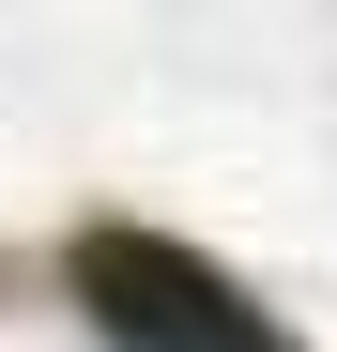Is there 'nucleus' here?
Wrapping results in <instances>:
<instances>
[{"mask_svg":"<svg viewBox=\"0 0 337 352\" xmlns=\"http://www.w3.org/2000/svg\"><path fill=\"white\" fill-rule=\"evenodd\" d=\"M77 307L107 322V352H292L246 276H215L168 230H77Z\"/></svg>","mask_w":337,"mask_h":352,"instance_id":"1","label":"nucleus"}]
</instances>
